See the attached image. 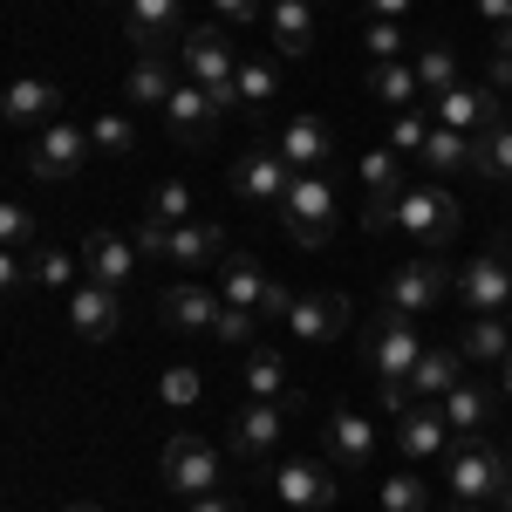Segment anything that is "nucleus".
<instances>
[{"mask_svg": "<svg viewBox=\"0 0 512 512\" xmlns=\"http://www.w3.org/2000/svg\"><path fill=\"white\" fill-rule=\"evenodd\" d=\"M444 485H451V499L458 506H506L512 492V458L506 451H492L485 437H458L451 444V458H444Z\"/></svg>", "mask_w": 512, "mask_h": 512, "instance_id": "nucleus-1", "label": "nucleus"}, {"mask_svg": "<svg viewBox=\"0 0 512 512\" xmlns=\"http://www.w3.org/2000/svg\"><path fill=\"white\" fill-rule=\"evenodd\" d=\"M362 362L376 369L383 390H410V369L424 362V335H417V321L396 315V308L369 315V328H362Z\"/></svg>", "mask_w": 512, "mask_h": 512, "instance_id": "nucleus-2", "label": "nucleus"}, {"mask_svg": "<svg viewBox=\"0 0 512 512\" xmlns=\"http://www.w3.org/2000/svg\"><path fill=\"white\" fill-rule=\"evenodd\" d=\"M280 226H287L294 246H328L335 226H342V198H335V185H328L321 171H301L294 192H287V205H280Z\"/></svg>", "mask_w": 512, "mask_h": 512, "instance_id": "nucleus-3", "label": "nucleus"}, {"mask_svg": "<svg viewBox=\"0 0 512 512\" xmlns=\"http://www.w3.org/2000/svg\"><path fill=\"white\" fill-rule=\"evenodd\" d=\"M178 69H185V82L212 89V96H219V110H233L239 48H233V35H226V28H192V35L178 41Z\"/></svg>", "mask_w": 512, "mask_h": 512, "instance_id": "nucleus-4", "label": "nucleus"}, {"mask_svg": "<svg viewBox=\"0 0 512 512\" xmlns=\"http://www.w3.org/2000/svg\"><path fill=\"white\" fill-rule=\"evenodd\" d=\"M396 226L417 239L424 253H437V246H451V239H458L465 212H458V198L444 192V185H410V192L396 198Z\"/></svg>", "mask_w": 512, "mask_h": 512, "instance_id": "nucleus-5", "label": "nucleus"}, {"mask_svg": "<svg viewBox=\"0 0 512 512\" xmlns=\"http://www.w3.org/2000/svg\"><path fill=\"white\" fill-rule=\"evenodd\" d=\"M158 478L178 499H205V492H219V451L205 437H171L158 458Z\"/></svg>", "mask_w": 512, "mask_h": 512, "instance_id": "nucleus-6", "label": "nucleus"}, {"mask_svg": "<svg viewBox=\"0 0 512 512\" xmlns=\"http://www.w3.org/2000/svg\"><path fill=\"white\" fill-rule=\"evenodd\" d=\"M219 96L212 89H198V82H178V96L158 110V123H164V137L171 144H185V151H205L212 144V130H219Z\"/></svg>", "mask_w": 512, "mask_h": 512, "instance_id": "nucleus-7", "label": "nucleus"}, {"mask_svg": "<svg viewBox=\"0 0 512 512\" xmlns=\"http://www.w3.org/2000/svg\"><path fill=\"white\" fill-rule=\"evenodd\" d=\"M89 151H96L89 144V123H48V130H35V144H28V171L55 185V178H76Z\"/></svg>", "mask_w": 512, "mask_h": 512, "instance_id": "nucleus-8", "label": "nucleus"}, {"mask_svg": "<svg viewBox=\"0 0 512 512\" xmlns=\"http://www.w3.org/2000/svg\"><path fill=\"white\" fill-rule=\"evenodd\" d=\"M458 294H465L472 315H506V308H512V260H506V246H485L478 260H465Z\"/></svg>", "mask_w": 512, "mask_h": 512, "instance_id": "nucleus-9", "label": "nucleus"}, {"mask_svg": "<svg viewBox=\"0 0 512 512\" xmlns=\"http://www.w3.org/2000/svg\"><path fill=\"white\" fill-rule=\"evenodd\" d=\"M451 417H444V403H410L403 410V424H396V451L410 458V465H437V458H451Z\"/></svg>", "mask_w": 512, "mask_h": 512, "instance_id": "nucleus-10", "label": "nucleus"}, {"mask_svg": "<svg viewBox=\"0 0 512 512\" xmlns=\"http://www.w3.org/2000/svg\"><path fill=\"white\" fill-rule=\"evenodd\" d=\"M437 301H444V260H431V253L396 260L390 287H383V308H396V315H431Z\"/></svg>", "mask_w": 512, "mask_h": 512, "instance_id": "nucleus-11", "label": "nucleus"}, {"mask_svg": "<svg viewBox=\"0 0 512 512\" xmlns=\"http://www.w3.org/2000/svg\"><path fill=\"white\" fill-rule=\"evenodd\" d=\"M294 178H301V171L280 158V151H246V158L233 164V192L246 198V205H274V212L287 205Z\"/></svg>", "mask_w": 512, "mask_h": 512, "instance_id": "nucleus-12", "label": "nucleus"}, {"mask_svg": "<svg viewBox=\"0 0 512 512\" xmlns=\"http://www.w3.org/2000/svg\"><path fill=\"white\" fill-rule=\"evenodd\" d=\"M499 117H506V103H499L492 89H478V82H458V89L431 96V123H444V130H465V137H485Z\"/></svg>", "mask_w": 512, "mask_h": 512, "instance_id": "nucleus-13", "label": "nucleus"}, {"mask_svg": "<svg viewBox=\"0 0 512 512\" xmlns=\"http://www.w3.org/2000/svg\"><path fill=\"white\" fill-rule=\"evenodd\" d=\"M69 328H76V342H110L123 328V287H103V280L69 287Z\"/></svg>", "mask_w": 512, "mask_h": 512, "instance_id": "nucleus-14", "label": "nucleus"}, {"mask_svg": "<svg viewBox=\"0 0 512 512\" xmlns=\"http://www.w3.org/2000/svg\"><path fill=\"white\" fill-rule=\"evenodd\" d=\"M123 35L137 41V55H164L185 35V0H123Z\"/></svg>", "mask_w": 512, "mask_h": 512, "instance_id": "nucleus-15", "label": "nucleus"}, {"mask_svg": "<svg viewBox=\"0 0 512 512\" xmlns=\"http://www.w3.org/2000/svg\"><path fill=\"white\" fill-rule=\"evenodd\" d=\"M321 451H328L335 472H369V458H376V424L355 417V410H335V417L321 424Z\"/></svg>", "mask_w": 512, "mask_h": 512, "instance_id": "nucleus-16", "label": "nucleus"}, {"mask_svg": "<svg viewBox=\"0 0 512 512\" xmlns=\"http://www.w3.org/2000/svg\"><path fill=\"white\" fill-rule=\"evenodd\" d=\"M158 315L171 328H185V335H205V328H219V315H226V294L219 287H198V280H178V287L158 294Z\"/></svg>", "mask_w": 512, "mask_h": 512, "instance_id": "nucleus-17", "label": "nucleus"}, {"mask_svg": "<svg viewBox=\"0 0 512 512\" xmlns=\"http://www.w3.org/2000/svg\"><path fill=\"white\" fill-rule=\"evenodd\" d=\"M0 117L14 123V130H48V123H62V89H55L48 76L7 82V96H0Z\"/></svg>", "mask_w": 512, "mask_h": 512, "instance_id": "nucleus-18", "label": "nucleus"}, {"mask_svg": "<svg viewBox=\"0 0 512 512\" xmlns=\"http://www.w3.org/2000/svg\"><path fill=\"white\" fill-rule=\"evenodd\" d=\"M287 410H294V403H260V396H253L233 417V451L239 458H274L280 437H287Z\"/></svg>", "mask_w": 512, "mask_h": 512, "instance_id": "nucleus-19", "label": "nucleus"}, {"mask_svg": "<svg viewBox=\"0 0 512 512\" xmlns=\"http://www.w3.org/2000/svg\"><path fill=\"white\" fill-rule=\"evenodd\" d=\"M274 492L287 512H321L335 506V478H328V465H315V458H287L274 472Z\"/></svg>", "mask_w": 512, "mask_h": 512, "instance_id": "nucleus-20", "label": "nucleus"}, {"mask_svg": "<svg viewBox=\"0 0 512 512\" xmlns=\"http://www.w3.org/2000/svg\"><path fill=\"white\" fill-rule=\"evenodd\" d=\"M137 260H144L137 239H123V233H89V239H82V274L103 280V287H130Z\"/></svg>", "mask_w": 512, "mask_h": 512, "instance_id": "nucleus-21", "label": "nucleus"}, {"mask_svg": "<svg viewBox=\"0 0 512 512\" xmlns=\"http://www.w3.org/2000/svg\"><path fill=\"white\" fill-rule=\"evenodd\" d=\"M287 328H294L301 342H335V335L349 328V294H294Z\"/></svg>", "mask_w": 512, "mask_h": 512, "instance_id": "nucleus-22", "label": "nucleus"}, {"mask_svg": "<svg viewBox=\"0 0 512 512\" xmlns=\"http://www.w3.org/2000/svg\"><path fill=\"white\" fill-rule=\"evenodd\" d=\"M274 151L294 164V171H321L328 151H335V137H328V123H321V117H287V123H280V137H274Z\"/></svg>", "mask_w": 512, "mask_h": 512, "instance_id": "nucleus-23", "label": "nucleus"}, {"mask_svg": "<svg viewBox=\"0 0 512 512\" xmlns=\"http://www.w3.org/2000/svg\"><path fill=\"white\" fill-rule=\"evenodd\" d=\"M465 376H472V369H465L458 349H424V362L410 369V403H444Z\"/></svg>", "mask_w": 512, "mask_h": 512, "instance_id": "nucleus-24", "label": "nucleus"}, {"mask_svg": "<svg viewBox=\"0 0 512 512\" xmlns=\"http://www.w3.org/2000/svg\"><path fill=\"white\" fill-rule=\"evenodd\" d=\"M267 35L287 62H301V55H315V7L308 0H274L267 7Z\"/></svg>", "mask_w": 512, "mask_h": 512, "instance_id": "nucleus-25", "label": "nucleus"}, {"mask_svg": "<svg viewBox=\"0 0 512 512\" xmlns=\"http://www.w3.org/2000/svg\"><path fill=\"white\" fill-rule=\"evenodd\" d=\"M171 96H178L171 62H164V55H137V62H130V76H123V103H130V110H164Z\"/></svg>", "mask_w": 512, "mask_h": 512, "instance_id": "nucleus-26", "label": "nucleus"}, {"mask_svg": "<svg viewBox=\"0 0 512 512\" xmlns=\"http://www.w3.org/2000/svg\"><path fill=\"white\" fill-rule=\"evenodd\" d=\"M164 260H178L185 274H205V267H219V260H226V233H219L212 219L171 226V253H164Z\"/></svg>", "mask_w": 512, "mask_h": 512, "instance_id": "nucleus-27", "label": "nucleus"}, {"mask_svg": "<svg viewBox=\"0 0 512 512\" xmlns=\"http://www.w3.org/2000/svg\"><path fill=\"white\" fill-rule=\"evenodd\" d=\"M458 355H465V362H478V369H506L512 321L506 315H472V321H465V335H458Z\"/></svg>", "mask_w": 512, "mask_h": 512, "instance_id": "nucleus-28", "label": "nucleus"}, {"mask_svg": "<svg viewBox=\"0 0 512 512\" xmlns=\"http://www.w3.org/2000/svg\"><path fill=\"white\" fill-rule=\"evenodd\" d=\"M246 396H260V403H301L294 396V369H287L280 349H246Z\"/></svg>", "mask_w": 512, "mask_h": 512, "instance_id": "nucleus-29", "label": "nucleus"}, {"mask_svg": "<svg viewBox=\"0 0 512 512\" xmlns=\"http://www.w3.org/2000/svg\"><path fill=\"white\" fill-rule=\"evenodd\" d=\"M369 96L383 103V110H417L424 103V82H417V69L410 62H369Z\"/></svg>", "mask_w": 512, "mask_h": 512, "instance_id": "nucleus-30", "label": "nucleus"}, {"mask_svg": "<svg viewBox=\"0 0 512 512\" xmlns=\"http://www.w3.org/2000/svg\"><path fill=\"white\" fill-rule=\"evenodd\" d=\"M267 287H274V280L260 274V260H246V253H226V260H219V294H226V308H253V315H260Z\"/></svg>", "mask_w": 512, "mask_h": 512, "instance_id": "nucleus-31", "label": "nucleus"}, {"mask_svg": "<svg viewBox=\"0 0 512 512\" xmlns=\"http://www.w3.org/2000/svg\"><path fill=\"white\" fill-rule=\"evenodd\" d=\"M274 96H280V69H274V62H260V55H239V76H233V110L260 117V110H267Z\"/></svg>", "mask_w": 512, "mask_h": 512, "instance_id": "nucleus-32", "label": "nucleus"}, {"mask_svg": "<svg viewBox=\"0 0 512 512\" xmlns=\"http://www.w3.org/2000/svg\"><path fill=\"white\" fill-rule=\"evenodd\" d=\"M444 417H451L458 437H485V424H492V390H485L478 376H465L458 390L444 396Z\"/></svg>", "mask_w": 512, "mask_h": 512, "instance_id": "nucleus-33", "label": "nucleus"}, {"mask_svg": "<svg viewBox=\"0 0 512 512\" xmlns=\"http://www.w3.org/2000/svg\"><path fill=\"white\" fill-rule=\"evenodd\" d=\"M417 158L431 164V171H472V164H478V137L431 123V137H424V151H417Z\"/></svg>", "mask_w": 512, "mask_h": 512, "instance_id": "nucleus-34", "label": "nucleus"}, {"mask_svg": "<svg viewBox=\"0 0 512 512\" xmlns=\"http://www.w3.org/2000/svg\"><path fill=\"white\" fill-rule=\"evenodd\" d=\"M472 178H485V185H512V117H499L485 137H478Z\"/></svg>", "mask_w": 512, "mask_h": 512, "instance_id": "nucleus-35", "label": "nucleus"}, {"mask_svg": "<svg viewBox=\"0 0 512 512\" xmlns=\"http://www.w3.org/2000/svg\"><path fill=\"white\" fill-rule=\"evenodd\" d=\"M355 178H362V192H369V198H403V192H410V185H403V151H362Z\"/></svg>", "mask_w": 512, "mask_h": 512, "instance_id": "nucleus-36", "label": "nucleus"}, {"mask_svg": "<svg viewBox=\"0 0 512 512\" xmlns=\"http://www.w3.org/2000/svg\"><path fill=\"white\" fill-rule=\"evenodd\" d=\"M410 69H417V82H424V103H431V96H444V89H458V48L431 41V48H417V55H410Z\"/></svg>", "mask_w": 512, "mask_h": 512, "instance_id": "nucleus-37", "label": "nucleus"}, {"mask_svg": "<svg viewBox=\"0 0 512 512\" xmlns=\"http://www.w3.org/2000/svg\"><path fill=\"white\" fill-rule=\"evenodd\" d=\"M89 144H96L103 158H130V151H137V123L123 117V110H96V117H89Z\"/></svg>", "mask_w": 512, "mask_h": 512, "instance_id": "nucleus-38", "label": "nucleus"}, {"mask_svg": "<svg viewBox=\"0 0 512 512\" xmlns=\"http://www.w3.org/2000/svg\"><path fill=\"white\" fill-rule=\"evenodd\" d=\"M76 274H82V253H62V246L28 253V287H76Z\"/></svg>", "mask_w": 512, "mask_h": 512, "instance_id": "nucleus-39", "label": "nucleus"}, {"mask_svg": "<svg viewBox=\"0 0 512 512\" xmlns=\"http://www.w3.org/2000/svg\"><path fill=\"white\" fill-rule=\"evenodd\" d=\"M383 512H431V478L417 472V465L383 478Z\"/></svg>", "mask_w": 512, "mask_h": 512, "instance_id": "nucleus-40", "label": "nucleus"}, {"mask_svg": "<svg viewBox=\"0 0 512 512\" xmlns=\"http://www.w3.org/2000/svg\"><path fill=\"white\" fill-rule=\"evenodd\" d=\"M158 396L171 403V410H192L198 396H205V369H198V362H171V369L158 376Z\"/></svg>", "mask_w": 512, "mask_h": 512, "instance_id": "nucleus-41", "label": "nucleus"}, {"mask_svg": "<svg viewBox=\"0 0 512 512\" xmlns=\"http://www.w3.org/2000/svg\"><path fill=\"white\" fill-rule=\"evenodd\" d=\"M144 212H151V219H164V226H192V185H185V178H164Z\"/></svg>", "mask_w": 512, "mask_h": 512, "instance_id": "nucleus-42", "label": "nucleus"}, {"mask_svg": "<svg viewBox=\"0 0 512 512\" xmlns=\"http://www.w3.org/2000/svg\"><path fill=\"white\" fill-rule=\"evenodd\" d=\"M0 239H7V253H28L35 246V212L28 205H0Z\"/></svg>", "mask_w": 512, "mask_h": 512, "instance_id": "nucleus-43", "label": "nucleus"}, {"mask_svg": "<svg viewBox=\"0 0 512 512\" xmlns=\"http://www.w3.org/2000/svg\"><path fill=\"white\" fill-rule=\"evenodd\" d=\"M212 335H219V342H233V349H253V335H260V315H253V308H226Z\"/></svg>", "mask_w": 512, "mask_h": 512, "instance_id": "nucleus-44", "label": "nucleus"}, {"mask_svg": "<svg viewBox=\"0 0 512 512\" xmlns=\"http://www.w3.org/2000/svg\"><path fill=\"white\" fill-rule=\"evenodd\" d=\"M369 62H410V55H403V28H396V21H369Z\"/></svg>", "mask_w": 512, "mask_h": 512, "instance_id": "nucleus-45", "label": "nucleus"}, {"mask_svg": "<svg viewBox=\"0 0 512 512\" xmlns=\"http://www.w3.org/2000/svg\"><path fill=\"white\" fill-rule=\"evenodd\" d=\"M137 253H144V260H164V253H171V226H164V219H151V212H144V219H137Z\"/></svg>", "mask_w": 512, "mask_h": 512, "instance_id": "nucleus-46", "label": "nucleus"}, {"mask_svg": "<svg viewBox=\"0 0 512 512\" xmlns=\"http://www.w3.org/2000/svg\"><path fill=\"white\" fill-rule=\"evenodd\" d=\"M424 137H431V123L417 117V110H403L396 130H390V151H424Z\"/></svg>", "mask_w": 512, "mask_h": 512, "instance_id": "nucleus-47", "label": "nucleus"}, {"mask_svg": "<svg viewBox=\"0 0 512 512\" xmlns=\"http://www.w3.org/2000/svg\"><path fill=\"white\" fill-rule=\"evenodd\" d=\"M226 28H246V21H260V0H205Z\"/></svg>", "mask_w": 512, "mask_h": 512, "instance_id": "nucleus-48", "label": "nucleus"}, {"mask_svg": "<svg viewBox=\"0 0 512 512\" xmlns=\"http://www.w3.org/2000/svg\"><path fill=\"white\" fill-rule=\"evenodd\" d=\"M362 226H369V233H403V226H396V198H369V205H362Z\"/></svg>", "mask_w": 512, "mask_h": 512, "instance_id": "nucleus-49", "label": "nucleus"}, {"mask_svg": "<svg viewBox=\"0 0 512 512\" xmlns=\"http://www.w3.org/2000/svg\"><path fill=\"white\" fill-rule=\"evenodd\" d=\"M0 280H7V287H28V253H7V260H0Z\"/></svg>", "mask_w": 512, "mask_h": 512, "instance_id": "nucleus-50", "label": "nucleus"}, {"mask_svg": "<svg viewBox=\"0 0 512 512\" xmlns=\"http://www.w3.org/2000/svg\"><path fill=\"white\" fill-rule=\"evenodd\" d=\"M478 14H485V21H492V35H499V28L512 21V0H478Z\"/></svg>", "mask_w": 512, "mask_h": 512, "instance_id": "nucleus-51", "label": "nucleus"}, {"mask_svg": "<svg viewBox=\"0 0 512 512\" xmlns=\"http://www.w3.org/2000/svg\"><path fill=\"white\" fill-rule=\"evenodd\" d=\"M410 14V0H369V21H403Z\"/></svg>", "mask_w": 512, "mask_h": 512, "instance_id": "nucleus-52", "label": "nucleus"}, {"mask_svg": "<svg viewBox=\"0 0 512 512\" xmlns=\"http://www.w3.org/2000/svg\"><path fill=\"white\" fill-rule=\"evenodd\" d=\"M192 512H246V506L226 499V492H205V499H192Z\"/></svg>", "mask_w": 512, "mask_h": 512, "instance_id": "nucleus-53", "label": "nucleus"}, {"mask_svg": "<svg viewBox=\"0 0 512 512\" xmlns=\"http://www.w3.org/2000/svg\"><path fill=\"white\" fill-rule=\"evenodd\" d=\"M492 82H499V89H512V48H499V62H492Z\"/></svg>", "mask_w": 512, "mask_h": 512, "instance_id": "nucleus-54", "label": "nucleus"}, {"mask_svg": "<svg viewBox=\"0 0 512 512\" xmlns=\"http://www.w3.org/2000/svg\"><path fill=\"white\" fill-rule=\"evenodd\" d=\"M499 390H506V396H512V355H506V369H499Z\"/></svg>", "mask_w": 512, "mask_h": 512, "instance_id": "nucleus-55", "label": "nucleus"}, {"mask_svg": "<svg viewBox=\"0 0 512 512\" xmlns=\"http://www.w3.org/2000/svg\"><path fill=\"white\" fill-rule=\"evenodd\" d=\"M62 512H96V506H89V499H69V506H62Z\"/></svg>", "mask_w": 512, "mask_h": 512, "instance_id": "nucleus-56", "label": "nucleus"}, {"mask_svg": "<svg viewBox=\"0 0 512 512\" xmlns=\"http://www.w3.org/2000/svg\"><path fill=\"white\" fill-rule=\"evenodd\" d=\"M499 48H512V21H506V28H499Z\"/></svg>", "mask_w": 512, "mask_h": 512, "instance_id": "nucleus-57", "label": "nucleus"}, {"mask_svg": "<svg viewBox=\"0 0 512 512\" xmlns=\"http://www.w3.org/2000/svg\"><path fill=\"white\" fill-rule=\"evenodd\" d=\"M451 512H485V506H451Z\"/></svg>", "mask_w": 512, "mask_h": 512, "instance_id": "nucleus-58", "label": "nucleus"}, {"mask_svg": "<svg viewBox=\"0 0 512 512\" xmlns=\"http://www.w3.org/2000/svg\"><path fill=\"white\" fill-rule=\"evenodd\" d=\"M308 7H315V0H308Z\"/></svg>", "mask_w": 512, "mask_h": 512, "instance_id": "nucleus-59", "label": "nucleus"}]
</instances>
